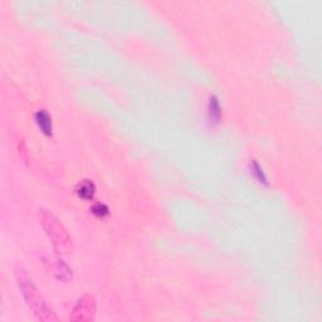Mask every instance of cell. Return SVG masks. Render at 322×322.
<instances>
[{"instance_id":"obj_7","label":"cell","mask_w":322,"mask_h":322,"mask_svg":"<svg viewBox=\"0 0 322 322\" xmlns=\"http://www.w3.org/2000/svg\"><path fill=\"white\" fill-rule=\"evenodd\" d=\"M56 271H57L58 278H60V280L63 281H68L72 276V271L63 261H58L57 269H56Z\"/></svg>"},{"instance_id":"obj_1","label":"cell","mask_w":322,"mask_h":322,"mask_svg":"<svg viewBox=\"0 0 322 322\" xmlns=\"http://www.w3.org/2000/svg\"><path fill=\"white\" fill-rule=\"evenodd\" d=\"M17 280L20 291H22V294H23L24 299H26L27 305L33 311L34 316L37 317L39 321L43 322L58 321L57 315L49 307L48 303H47L46 299H44V297L40 294V292L38 291L37 287H35L34 283H33V281L29 278V276L27 274V272L24 271L23 268H18L17 269Z\"/></svg>"},{"instance_id":"obj_9","label":"cell","mask_w":322,"mask_h":322,"mask_svg":"<svg viewBox=\"0 0 322 322\" xmlns=\"http://www.w3.org/2000/svg\"><path fill=\"white\" fill-rule=\"evenodd\" d=\"M92 213L94 215H97V217H106V215H109V208L106 204H102V203H97V204H94L92 206Z\"/></svg>"},{"instance_id":"obj_3","label":"cell","mask_w":322,"mask_h":322,"mask_svg":"<svg viewBox=\"0 0 322 322\" xmlns=\"http://www.w3.org/2000/svg\"><path fill=\"white\" fill-rule=\"evenodd\" d=\"M96 315V299L91 294H85L74 305L69 320L73 322H89Z\"/></svg>"},{"instance_id":"obj_2","label":"cell","mask_w":322,"mask_h":322,"mask_svg":"<svg viewBox=\"0 0 322 322\" xmlns=\"http://www.w3.org/2000/svg\"><path fill=\"white\" fill-rule=\"evenodd\" d=\"M39 220L43 229L51 239L52 244L58 253H68L72 247V239L64 225L59 222L55 214L46 209H39Z\"/></svg>"},{"instance_id":"obj_6","label":"cell","mask_w":322,"mask_h":322,"mask_svg":"<svg viewBox=\"0 0 322 322\" xmlns=\"http://www.w3.org/2000/svg\"><path fill=\"white\" fill-rule=\"evenodd\" d=\"M220 115H222V109H220L219 101L215 96H211L209 100V117L210 120H213V122H218Z\"/></svg>"},{"instance_id":"obj_5","label":"cell","mask_w":322,"mask_h":322,"mask_svg":"<svg viewBox=\"0 0 322 322\" xmlns=\"http://www.w3.org/2000/svg\"><path fill=\"white\" fill-rule=\"evenodd\" d=\"M76 191H77L78 197L82 198V199L91 200L93 198L94 193H96V186L91 180H83L78 184Z\"/></svg>"},{"instance_id":"obj_4","label":"cell","mask_w":322,"mask_h":322,"mask_svg":"<svg viewBox=\"0 0 322 322\" xmlns=\"http://www.w3.org/2000/svg\"><path fill=\"white\" fill-rule=\"evenodd\" d=\"M35 122H37L38 127L40 128V131L47 136H51L53 126H52V117L49 116L48 112L46 110H39L35 114Z\"/></svg>"},{"instance_id":"obj_8","label":"cell","mask_w":322,"mask_h":322,"mask_svg":"<svg viewBox=\"0 0 322 322\" xmlns=\"http://www.w3.org/2000/svg\"><path fill=\"white\" fill-rule=\"evenodd\" d=\"M252 173H253V175L257 177L258 181L267 184V177H265L264 173H263V169L261 168V165L257 161H253V164H252Z\"/></svg>"}]
</instances>
